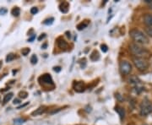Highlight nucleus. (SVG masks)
Wrapping results in <instances>:
<instances>
[{
    "mask_svg": "<svg viewBox=\"0 0 152 125\" xmlns=\"http://www.w3.org/2000/svg\"><path fill=\"white\" fill-rule=\"evenodd\" d=\"M129 49L131 52L136 56V57H142V58H146L151 57L150 52L146 50L145 48H143L142 47L138 45L137 43H132L129 46Z\"/></svg>",
    "mask_w": 152,
    "mask_h": 125,
    "instance_id": "nucleus-2",
    "label": "nucleus"
},
{
    "mask_svg": "<svg viewBox=\"0 0 152 125\" xmlns=\"http://www.w3.org/2000/svg\"><path fill=\"white\" fill-rule=\"evenodd\" d=\"M99 58H100V55H99V53L96 51H94L91 53V55H90V59H91L92 61H96V60H98Z\"/></svg>",
    "mask_w": 152,
    "mask_h": 125,
    "instance_id": "nucleus-15",
    "label": "nucleus"
},
{
    "mask_svg": "<svg viewBox=\"0 0 152 125\" xmlns=\"http://www.w3.org/2000/svg\"><path fill=\"white\" fill-rule=\"evenodd\" d=\"M116 112H118V113L119 116L121 117V119L124 118V114H125V113H124V110L123 109V108H118V107H117V108H116Z\"/></svg>",
    "mask_w": 152,
    "mask_h": 125,
    "instance_id": "nucleus-17",
    "label": "nucleus"
},
{
    "mask_svg": "<svg viewBox=\"0 0 152 125\" xmlns=\"http://www.w3.org/2000/svg\"><path fill=\"white\" fill-rule=\"evenodd\" d=\"M57 46L60 47V48H66L68 47L67 42L65 41L64 40H63V39H58L57 40Z\"/></svg>",
    "mask_w": 152,
    "mask_h": 125,
    "instance_id": "nucleus-13",
    "label": "nucleus"
},
{
    "mask_svg": "<svg viewBox=\"0 0 152 125\" xmlns=\"http://www.w3.org/2000/svg\"><path fill=\"white\" fill-rule=\"evenodd\" d=\"M53 70H54L55 72H60V71H61V67H59V66L54 67V68H53Z\"/></svg>",
    "mask_w": 152,
    "mask_h": 125,
    "instance_id": "nucleus-28",
    "label": "nucleus"
},
{
    "mask_svg": "<svg viewBox=\"0 0 152 125\" xmlns=\"http://www.w3.org/2000/svg\"><path fill=\"white\" fill-rule=\"evenodd\" d=\"M152 113V103L148 99H144L140 104V115L147 116Z\"/></svg>",
    "mask_w": 152,
    "mask_h": 125,
    "instance_id": "nucleus-4",
    "label": "nucleus"
},
{
    "mask_svg": "<svg viewBox=\"0 0 152 125\" xmlns=\"http://www.w3.org/2000/svg\"><path fill=\"white\" fill-rule=\"evenodd\" d=\"M144 23L149 27H152V15L146 14L144 16Z\"/></svg>",
    "mask_w": 152,
    "mask_h": 125,
    "instance_id": "nucleus-8",
    "label": "nucleus"
},
{
    "mask_svg": "<svg viewBox=\"0 0 152 125\" xmlns=\"http://www.w3.org/2000/svg\"><path fill=\"white\" fill-rule=\"evenodd\" d=\"M35 38H36V35H33L31 37H30L28 39V41H33L34 40H35Z\"/></svg>",
    "mask_w": 152,
    "mask_h": 125,
    "instance_id": "nucleus-31",
    "label": "nucleus"
},
{
    "mask_svg": "<svg viewBox=\"0 0 152 125\" xmlns=\"http://www.w3.org/2000/svg\"><path fill=\"white\" fill-rule=\"evenodd\" d=\"M30 52H31L30 48L25 47V48H23L22 50H21V53H22V55H24V56H27Z\"/></svg>",
    "mask_w": 152,
    "mask_h": 125,
    "instance_id": "nucleus-20",
    "label": "nucleus"
},
{
    "mask_svg": "<svg viewBox=\"0 0 152 125\" xmlns=\"http://www.w3.org/2000/svg\"><path fill=\"white\" fill-rule=\"evenodd\" d=\"M31 13L32 15H36V14H37V13H38V9H37L36 7H33V8H31Z\"/></svg>",
    "mask_w": 152,
    "mask_h": 125,
    "instance_id": "nucleus-25",
    "label": "nucleus"
},
{
    "mask_svg": "<svg viewBox=\"0 0 152 125\" xmlns=\"http://www.w3.org/2000/svg\"><path fill=\"white\" fill-rule=\"evenodd\" d=\"M6 13H7V9H4V8L0 9V14H1V15H5Z\"/></svg>",
    "mask_w": 152,
    "mask_h": 125,
    "instance_id": "nucleus-26",
    "label": "nucleus"
},
{
    "mask_svg": "<svg viewBox=\"0 0 152 125\" xmlns=\"http://www.w3.org/2000/svg\"><path fill=\"white\" fill-rule=\"evenodd\" d=\"M39 81L41 84H43V85H53L52 76L49 74H45L42 76H41L39 78Z\"/></svg>",
    "mask_w": 152,
    "mask_h": 125,
    "instance_id": "nucleus-6",
    "label": "nucleus"
},
{
    "mask_svg": "<svg viewBox=\"0 0 152 125\" xmlns=\"http://www.w3.org/2000/svg\"><path fill=\"white\" fill-rule=\"evenodd\" d=\"M101 49L103 52H107L108 51V47H107V46L105 45V44H102V45L101 46Z\"/></svg>",
    "mask_w": 152,
    "mask_h": 125,
    "instance_id": "nucleus-24",
    "label": "nucleus"
},
{
    "mask_svg": "<svg viewBox=\"0 0 152 125\" xmlns=\"http://www.w3.org/2000/svg\"><path fill=\"white\" fill-rule=\"evenodd\" d=\"M53 20H54V19L53 18H49V19H47L46 20H44V24L45 25H52V23H53Z\"/></svg>",
    "mask_w": 152,
    "mask_h": 125,
    "instance_id": "nucleus-22",
    "label": "nucleus"
},
{
    "mask_svg": "<svg viewBox=\"0 0 152 125\" xmlns=\"http://www.w3.org/2000/svg\"><path fill=\"white\" fill-rule=\"evenodd\" d=\"M68 9H69V4L67 2H63L62 4L59 5V9L63 13H67L68 11Z\"/></svg>",
    "mask_w": 152,
    "mask_h": 125,
    "instance_id": "nucleus-9",
    "label": "nucleus"
},
{
    "mask_svg": "<svg viewBox=\"0 0 152 125\" xmlns=\"http://www.w3.org/2000/svg\"><path fill=\"white\" fill-rule=\"evenodd\" d=\"M11 14L14 15V16L18 17V16L20 15V9L18 7H15V8H14V9L11 10Z\"/></svg>",
    "mask_w": 152,
    "mask_h": 125,
    "instance_id": "nucleus-16",
    "label": "nucleus"
},
{
    "mask_svg": "<svg viewBox=\"0 0 152 125\" xmlns=\"http://www.w3.org/2000/svg\"><path fill=\"white\" fill-rule=\"evenodd\" d=\"M23 122H25V120H23V119H15V124H22Z\"/></svg>",
    "mask_w": 152,
    "mask_h": 125,
    "instance_id": "nucleus-27",
    "label": "nucleus"
},
{
    "mask_svg": "<svg viewBox=\"0 0 152 125\" xmlns=\"http://www.w3.org/2000/svg\"><path fill=\"white\" fill-rule=\"evenodd\" d=\"M150 8H151V9H152V2L151 4H150Z\"/></svg>",
    "mask_w": 152,
    "mask_h": 125,
    "instance_id": "nucleus-34",
    "label": "nucleus"
},
{
    "mask_svg": "<svg viewBox=\"0 0 152 125\" xmlns=\"http://www.w3.org/2000/svg\"><path fill=\"white\" fill-rule=\"evenodd\" d=\"M145 32H146V34L149 36H151L152 37V27H147L145 29Z\"/></svg>",
    "mask_w": 152,
    "mask_h": 125,
    "instance_id": "nucleus-23",
    "label": "nucleus"
},
{
    "mask_svg": "<svg viewBox=\"0 0 152 125\" xmlns=\"http://www.w3.org/2000/svg\"><path fill=\"white\" fill-rule=\"evenodd\" d=\"M88 25H89V21H88V20H84L83 22L79 23V25H77V29H78L79 31H82V30H84V28H86V27L88 26Z\"/></svg>",
    "mask_w": 152,
    "mask_h": 125,
    "instance_id": "nucleus-12",
    "label": "nucleus"
},
{
    "mask_svg": "<svg viewBox=\"0 0 152 125\" xmlns=\"http://www.w3.org/2000/svg\"><path fill=\"white\" fill-rule=\"evenodd\" d=\"M73 88H74V91L77 92H83L85 90V85L83 82H76Z\"/></svg>",
    "mask_w": 152,
    "mask_h": 125,
    "instance_id": "nucleus-7",
    "label": "nucleus"
},
{
    "mask_svg": "<svg viewBox=\"0 0 152 125\" xmlns=\"http://www.w3.org/2000/svg\"><path fill=\"white\" fill-rule=\"evenodd\" d=\"M14 104H15H15H20V100H19V99H15V100H14Z\"/></svg>",
    "mask_w": 152,
    "mask_h": 125,
    "instance_id": "nucleus-32",
    "label": "nucleus"
},
{
    "mask_svg": "<svg viewBox=\"0 0 152 125\" xmlns=\"http://www.w3.org/2000/svg\"><path fill=\"white\" fill-rule=\"evenodd\" d=\"M119 68H120V71L122 74L128 75L132 71V65L128 61H122L119 64Z\"/></svg>",
    "mask_w": 152,
    "mask_h": 125,
    "instance_id": "nucleus-5",
    "label": "nucleus"
},
{
    "mask_svg": "<svg viewBox=\"0 0 152 125\" xmlns=\"http://www.w3.org/2000/svg\"><path fill=\"white\" fill-rule=\"evenodd\" d=\"M29 104V102H26V103H25L24 105H21V106H20V107H18L17 108V109H20V108H25V107H26L27 105Z\"/></svg>",
    "mask_w": 152,
    "mask_h": 125,
    "instance_id": "nucleus-30",
    "label": "nucleus"
},
{
    "mask_svg": "<svg viewBox=\"0 0 152 125\" xmlns=\"http://www.w3.org/2000/svg\"><path fill=\"white\" fill-rule=\"evenodd\" d=\"M46 37V34H41V36H40L39 38H38V41H41L42 39H44Z\"/></svg>",
    "mask_w": 152,
    "mask_h": 125,
    "instance_id": "nucleus-29",
    "label": "nucleus"
},
{
    "mask_svg": "<svg viewBox=\"0 0 152 125\" xmlns=\"http://www.w3.org/2000/svg\"><path fill=\"white\" fill-rule=\"evenodd\" d=\"M19 96H20V97H21L22 99H25V98L27 97L28 93H27L26 91H20V92L19 93Z\"/></svg>",
    "mask_w": 152,
    "mask_h": 125,
    "instance_id": "nucleus-21",
    "label": "nucleus"
},
{
    "mask_svg": "<svg viewBox=\"0 0 152 125\" xmlns=\"http://www.w3.org/2000/svg\"><path fill=\"white\" fill-rule=\"evenodd\" d=\"M129 35L130 36H131V38L137 44H143V45H145V44H148L149 43V38L142 31L137 30V29H134V30L130 31Z\"/></svg>",
    "mask_w": 152,
    "mask_h": 125,
    "instance_id": "nucleus-1",
    "label": "nucleus"
},
{
    "mask_svg": "<svg viewBox=\"0 0 152 125\" xmlns=\"http://www.w3.org/2000/svg\"><path fill=\"white\" fill-rule=\"evenodd\" d=\"M133 62L135 63V67L138 68L140 71H145L149 68V62L145 58L142 57H134Z\"/></svg>",
    "mask_w": 152,
    "mask_h": 125,
    "instance_id": "nucleus-3",
    "label": "nucleus"
},
{
    "mask_svg": "<svg viewBox=\"0 0 152 125\" xmlns=\"http://www.w3.org/2000/svg\"><path fill=\"white\" fill-rule=\"evenodd\" d=\"M47 43H44L43 45L41 46V48H43V49H46V48H47Z\"/></svg>",
    "mask_w": 152,
    "mask_h": 125,
    "instance_id": "nucleus-33",
    "label": "nucleus"
},
{
    "mask_svg": "<svg viewBox=\"0 0 152 125\" xmlns=\"http://www.w3.org/2000/svg\"><path fill=\"white\" fill-rule=\"evenodd\" d=\"M144 125H147V124H144Z\"/></svg>",
    "mask_w": 152,
    "mask_h": 125,
    "instance_id": "nucleus-36",
    "label": "nucleus"
},
{
    "mask_svg": "<svg viewBox=\"0 0 152 125\" xmlns=\"http://www.w3.org/2000/svg\"><path fill=\"white\" fill-rule=\"evenodd\" d=\"M12 97H13V93H9V94L5 95V96H4V101H3V104L5 105L6 103L9 102L11 100Z\"/></svg>",
    "mask_w": 152,
    "mask_h": 125,
    "instance_id": "nucleus-14",
    "label": "nucleus"
},
{
    "mask_svg": "<svg viewBox=\"0 0 152 125\" xmlns=\"http://www.w3.org/2000/svg\"><path fill=\"white\" fill-rule=\"evenodd\" d=\"M1 65H2V61H0V67H1Z\"/></svg>",
    "mask_w": 152,
    "mask_h": 125,
    "instance_id": "nucleus-35",
    "label": "nucleus"
},
{
    "mask_svg": "<svg viewBox=\"0 0 152 125\" xmlns=\"http://www.w3.org/2000/svg\"><path fill=\"white\" fill-rule=\"evenodd\" d=\"M15 58V55L14 53H9L8 54V56L6 57V62H11L12 60H14Z\"/></svg>",
    "mask_w": 152,
    "mask_h": 125,
    "instance_id": "nucleus-18",
    "label": "nucleus"
},
{
    "mask_svg": "<svg viewBox=\"0 0 152 125\" xmlns=\"http://www.w3.org/2000/svg\"><path fill=\"white\" fill-rule=\"evenodd\" d=\"M46 111V107H40L39 108H37L36 111H34L33 113H31L32 116H37V115H41V114H42L44 112Z\"/></svg>",
    "mask_w": 152,
    "mask_h": 125,
    "instance_id": "nucleus-10",
    "label": "nucleus"
},
{
    "mask_svg": "<svg viewBox=\"0 0 152 125\" xmlns=\"http://www.w3.org/2000/svg\"><path fill=\"white\" fill-rule=\"evenodd\" d=\"M37 61H38V58H37V57H36V55H32L31 56V62L32 63V64H36V62H37Z\"/></svg>",
    "mask_w": 152,
    "mask_h": 125,
    "instance_id": "nucleus-19",
    "label": "nucleus"
},
{
    "mask_svg": "<svg viewBox=\"0 0 152 125\" xmlns=\"http://www.w3.org/2000/svg\"><path fill=\"white\" fill-rule=\"evenodd\" d=\"M129 81L131 84H134V85H140L141 81L139 78H137L136 76H131L129 79Z\"/></svg>",
    "mask_w": 152,
    "mask_h": 125,
    "instance_id": "nucleus-11",
    "label": "nucleus"
}]
</instances>
